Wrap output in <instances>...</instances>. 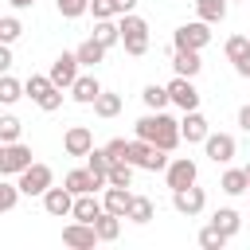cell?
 <instances>
[{"mask_svg":"<svg viewBox=\"0 0 250 250\" xmlns=\"http://www.w3.org/2000/svg\"><path fill=\"white\" fill-rule=\"evenodd\" d=\"M55 8H59L62 20H78V16L90 12V0H55Z\"/></svg>","mask_w":250,"mask_h":250,"instance_id":"cell-38","label":"cell"},{"mask_svg":"<svg viewBox=\"0 0 250 250\" xmlns=\"http://www.w3.org/2000/svg\"><path fill=\"white\" fill-rule=\"evenodd\" d=\"M0 176H8V145L0 141Z\"/></svg>","mask_w":250,"mask_h":250,"instance_id":"cell-47","label":"cell"},{"mask_svg":"<svg viewBox=\"0 0 250 250\" xmlns=\"http://www.w3.org/2000/svg\"><path fill=\"white\" fill-rule=\"evenodd\" d=\"M227 242H230V238H227V234H223V230H215V227H211V223H207V227H203V230H199V246H203V250H223V246H227Z\"/></svg>","mask_w":250,"mask_h":250,"instance_id":"cell-37","label":"cell"},{"mask_svg":"<svg viewBox=\"0 0 250 250\" xmlns=\"http://www.w3.org/2000/svg\"><path fill=\"white\" fill-rule=\"evenodd\" d=\"M172 70H176V74H184V78H195V74L203 70L199 51H172Z\"/></svg>","mask_w":250,"mask_h":250,"instance_id":"cell-19","label":"cell"},{"mask_svg":"<svg viewBox=\"0 0 250 250\" xmlns=\"http://www.w3.org/2000/svg\"><path fill=\"white\" fill-rule=\"evenodd\" d=\"M94 39L109 51V47H117L121 43V27H117V20H98L94 23Z\"/></svg>","mask_w":250,"mask_h":250,"instance_id":"cell-24","label":"cell"},{"mask_svg":"<svg viewBox=\"0 0 250 250\" xmlns=\"http://www.w3.org/2000/svg\"><path fill=\"white\" fill-rule=\"evenodd\" d=\"M207 43H211V23H203V20L180 23L172 31V51H203Z\"/></svg>","mask_w":250,"mask_h":250,"instance_id":"cell-4","label":"cell"},{"mask_svg":"<svg viewBox=\"0 0 250 250\" xmlns=\"http://www.w3.org/2000/svg\"><path fill=\"white\" fill-rule=\"evenodd\" d=\"M250 47V35H230L227 43H223V51H227V59H238L242 51Z\"/></svg>","mask_w":250,"mask_h":250,"instance_id":"cell-40","label":"cell"},{"mask_svg":"<svg viewBox=\"0 0 250 250\" xmlns=\"http://www.w3.org/2000/svg\"><path fill=\"white\" fill-rule=\"evenodd\" d=\"M172 207H176L180 215H188V219H191V215H199V211L207 207V191H203V188H195V184L176 188V191H172Z\"/></svg>","mask_w":250,"mask_h":250,"instance_id":"cell-10","label":"cell"},{"mask_svg":"<svg viewBox=\"0 0 250 250\" xmlns=\"http://www.w3.org/2000/svg\"><path fill=\"white\" fill-rule=\"evenodd\" d=\"M8 4H12V8H16V12H23V8H31V4H35V0H8Z\"/></svg>","mask_w":250,"mask_h":250,"instance_id":"cell-48","label":"cell"},{"mask_svg":"<svg viewBox=\"0 0 250 250\" xmlns=\"http://www.w3.org/2000/svg\"><path fill=\"white\" fill-rule=\"evenodd\" d=\"M16 184H20V191H23V195H39V199H43V191L55 184V172H51L47 164L31 160V164L20 172V180H16Z\"/></svg>","mask_w":250,"mask_h":250,"instance_id":"cell-5","label":"cell"},{"mask_svg":"<svg viewBox=\"0 0 250 250\" xmlns=\"http://www.w3.org/2000/svg\"><path fill=\"white\" fill-rule=\"evenodd\" d=\"M113 4H117V16H125V12L137 8V0H113Z\"/></svg>","mask_w":250,"mask_h":250,"instance_id":"cell-46","label":"cell"},{"mask_svg":"<svg viewBox=\"0 0 250 250\" xmlns=\"http://www.w3.org/2000/svg\"><path fill=\"white\" fill-rule=\"evenodd\" d=\"M94 113H98V117H117V113H121V94L102 90V94L94 98Z\"/></svg>","mask_w":250,"mask_h":250,"instance_id":"cell-28","label":"cell"},{"mask_svg":"<svg viewBox=\"0 0 250 250\" xmlns=\"http://www.w3.org/2000/svg\"><path fill=\"white\" fill-rule=\"evenodd\" d=\"M35 105H39L43 113H55V109H62V90H59V86H51V90H47V94H43Z\"/></svg>","mask_w":250,"mask_h":250,"instance_id":"cell-39","label":"cell"},{"mask_svg":"<svg viewBox=\"0 0 250 250\" xmlns=\"http://www.w3.org/2000/svg\"><path fill=\"white\" fill-rule=\"evenodd\" d=\"M141 102H145L148 109H168V105H172V98H168V86H156V82H148V86L141 90Z\"/></svg>","mask_w":250,"mask_h":250,"instance_id":"cell-27","label":"cell"},{"mask_svg":"<svg viewBox=\"0 0 250 250\" xmlns=\"http://www.w3.org/2000/svg\"><path fill=\"white\" fill-rule=\"evenodd\" d=\"M246 180H250V164H246Z\"/></svg>","mask_w":250,"mask_h":250,"instance_id":"cell-49","label":"cell"},{"mask_svg":"<svg viewBox=\"0 0 250 250\" xmlns=\"http://www.w3.org/2000/svg\"><path fill=\"white\" fill-rule=\"evenodd\" d=\"M105 156H109V160H125V156H129V141H125V137L105 141Z\"/></svg>","mask_w":250,"mask_h":250,"instance_id":"cell-41","label":"cell"},{"mask_svg":"<svg viewBox=\"0 0 250 250\" xmlns=\"http://www.w3.org/2000/svg\"><path fill=\"white\" fill-rule=\"evenodd\" d=\"M62 188H70L74 195H86V191H102V188H105V180H98L90 168H74V172H66V176H62Z\"/></svg>","mask_w":250,"mask_h":250,"instance_id":"cell-15","label":"cell"},{"mask_svg":"<svg viewBox=\"0 0 250 250\" xmlns=\"http://www.w3.org/2000/svg\"><path fill=\"white\" fill-rule=\"evenodd\" d=\"M133 168H145V172H164L168 168V152L164 148H156L152 141H141V137H133L129 141V156H125Z\"/></svg>","mask_w":250,"mask_h":250,"instance_id":"cell-3","label":"cell"},{"mask_svg":"<svg viewBox=\"0 0 250 250\" xmlns=\"http://www.w3.org/2000/svg\"><path fill=\"white\" fill-rule=\"evenodd\" d=\"M23 98V82L12 74H0V105H16Z\"/></svg>","mask_w":250,"mask_h":250,"instance_id":"cell-31","label":"cell"},{"mask_svg":"<svg viewBox=\"0 0 250 250\" xmlns=\"http://www.w3.org/2000/svg\"><path fill=\"white\" fill-rule=\"evenodd\" d=\"M129 203H133V191L129 188H117V184H105L102 188V207L109 211V215H129Z\"/></svg>","mask_w":250,"mask_h":250,"instance_id":"cell-16","label":"cell"},{"mask_svg":"<svg viewBox=\"0 0 250 250\" xmlns=\"http://www.w3.org/2000/svg\"><path fill=\"white\" fill-rule=\"evenodd\" d=\"M164 180H168V188L176 191V188H188V184H195V180H199V168H195V160H191V156H176V160H168V168H164Z\"/></svg>","mask_w":250,"mask_h":250,"instance_id":"cell-9","label":"cell"},{"mask_svg":"<svg viewBox=\"0 0 250 250\" xmlns=\"http://www.w3.org/2000/svg\"><path fill=\"white\" fill-rule=\"evenodd\" d=\"M105 184H117V188H133V164H129V160H109Z\"/></svg>","mask_w":250,"mask_h":250,"instance_id":"cell-29","label":"cell"},{"mask_svg":"<svg viewBox=\"0 0 250 250\" xmlns=\"http://www.w3.org/2000/svg\"><path fill=\"white\" fill-rule=\"evenodd\" d=\"M27 164H31V148L23 141H12L8 145V176H20Z\"/></svg>","mask_w":250,"mask_h":250,"instance_id":"cell-22","label":"cell"},{"mask_svg":"<svg viewBox=\"0 0 250 250\" xmlns=\"http://www.w3.org/2000/svg\"><path fill=\"white\" fill-rule=\"evenodd\" d=\"M129 223H137V227H145L148 219H152V199L148 195H133V203H129V215H125Z\"/></svg>","mask_w":250,"mask_h":250,"instance_id":"cell-30","label":"cell"},{"mask_svg":"<svg viewBox=\"0 0 250 250\" xmlns=\"http://www.w3.org/2000/svg\"><path fill=\"white\" fill-rule=\"evenodd\" d=\"M74 55H78V62H82V66H98V62L105 59V47H102V43L90 35L86 43H78V51H74Z\"/></svg>","mask_w":250,"mask_h":250,"instance_id":"cell-26","label":"cell"},{"mask_svg":"<svg viewBox=\"0 0 250 250\" xmlns=\"http://www.w3.org/2000/svg\"><path fill=\"white\" fill-rule=\"evenodd\" d=\"M90 12H94V20H113L117 16V4L113 0H90Z\"/></svg>","mask_w":250,"mask_h":250,"instance_id":"cell-42","label":"cell"},{"mask_svg":"<svg viewBox=\"0 0 250 250\" xmlns=\"http://www.w3.org/2000/svg\"><path fill=\"white\" fill-rule=\"evenodd\" d=\"M102 94V82L94 78V74H78L74 78V86H70V98L78 102V105H94V98Z\"/></svg>","mask_w":250,"mask_h":250,"instance_id":"cell-18","label":"cell"},{"mask_svg":"<svg viewBox=\"0 0 250 250\" xmlns=\"http://www.w3.org/2000/svg\"><path fill=\"white\" fill-rule=\"evenodd\" d=\"M105 207H102V199H98V191H86V195H74V207H70V219H78V223H94L98 215H102Z\"/></svg>","mask_w":250,"mask_h":250,"instance_id":"cell-17","label":"cell"},{"mask_svg":"<svg viewBox=\"0 0 250 250\" xmlns=\"http://www.w3.org/2000/svg\"><path fill=\"white\" fill-rule=\"evenodd\" d=\"M203 152H207V160H211V164H230V160H234V152H238V141H234L230 133H207Z\"/></svg>","mask_w":250,"mask_h":250,"instance_id":"cell-6","label":"cell"},{"mask_svg":"<svg viewBox=\"0 0 250 250\" xmlns=\"http://www.w3.org/2000/svg\"><path fill=\"white\" fill-rule=\"evenodd\" d=\"M12 70V43H0V74Z\"/></svg>","mask_w":250,"mask_h":250,"instance_id":"cell-44","label":"cell"},{"mask_svg":"<svg viewBox=\"0 0 250 250\" xmlns=\"http://www.w3.org/2000/svg\"><path fill=\"white\" fill-rule=\"evenodd\" d=\"M70 207H74V191H70V188H55V184H51V188L43 191V211H47L51 219H66Z\"/></svg>","mask_w":250,"mask_h":250,"instance_id":"cell-13","label":"cell"},{"mask_svg":"<svg viewBox=\"0 0 250 250\" xmlns=\"http://www.w3.org/2000/svg\"><path fill=\"white\" fill-rule=\"evenodd\" d=\"M230 62H234V74H238V78H250V47H246L238 59H230Z\"/></svg>","mask_w":250,"mask_h":250,"instance_id":"cell-43","label":"cell"},{"mask_svg":"<svg viewBox=\"0 0 250 250\" xmlns=\"http://www.w3.org/2000/svg\"><path fill=\"white\" fill-rule=\"evenodd\" d=\"M62 242H66V246H74V250H94L102 238H98L94 223H78V219H74V223H66V227H62Z\"/></svg>","mask_w":250,"mask_h":250,"instance_id":"cell-11","label":"cell"},{"mask_svg":"<svg viewBox=\"0 0 250 250\" xmlns=\"http://www.w3.org/2000/svg\"><path fill=\"white\" fill-rule=\"evenodd\" d=\"M20 195H23V191H20V184H8V180L0 176V215H8V211L20 203Z\"/></svg>","mask_w":250,"mask_h":250,"instance_id":"cell-34","label":"cell"},{"mask_svg":"<svg viewBox=\"0 0 250 250\" xmlns=\"http://www.w3.org/2000/svg\"><path fill=\"white\" fill-rule=\"evenodd\" d=\"M86 168H90L98 180H105V172H109V156H105V148H90V152H86Z\"/></svg>","mask_w":250,"mask_h":250,"instance_id":"cell-36","label":"cell"},{"mask_svg":"<svg viewBox=\"0 0 250 250\" xmlns=\"http://www.w3.org/2000/svg\"><path fill=\"white\" fill-rule=\"evenodd\" d=\"M211 227H215V230H223L227 238H234V234H238V227H242V215H238L234 207H219V211L211 215Z\"/></svg>","mask_w":250,"mask_h":250,"instance_id":"cell-20","label":"cell"},{"mask_svg":"<svg viewBox=\"0 0 250 250\" xmlns=\"http://www.w3.org/2000/svg\"><path fill=\"white\" fill-rule=\"evenodd\" d=\"M219 188H223L227 195H242V191H250L246 168H227V172H223V180H219Z\"/></svg>","mask_w":250,"mask_h":250,"instance_id":"cell-23","label":"cell"},{"mask_svg":"<svg viewBox=\"0 0 250 250\" xmlns=\"http://www.w3.org/2000/svg\"><path fill=\"white\" fill-rule=\"evenodd\" d=\"M238 125H242V129H246V133H250V102H246V105H242V109H238Z\"/></svg>","mask_w":250,"mask_h":250,"instance_id":"cell-45","label":"cell"},{"mask_svg":"<svg viewBox=\"0 0 250 250\" xmlns=\"http://www.w3.org/2000/svg\"><path fill=\"white\" fill-rule=\"evenodd\" d=\"M78 66H82V62H78V55H74V51H62V55L51 62V70H47V74H51V82H55L59 90H70V86H74V78H78Z\"/></svg>","mask_w":250,"mask_h":250,"instance_id":"cell-7","label":"cell"},{"mask_svg":"<svg viewBox=\"0 0 250 250\" xmlns=\"http://www.w3.org/2000/svg\"><path fill=\"white\" fill-rule=\"evenodd\" d=\"M137 137H141V141H152V145L164 148V152H172V148L180 145V121H176L172 113H164V109H148V113L137 121Z\"/></svg>","mask_w":250,"mask_h":250,"instance_id":"cell-1","label":"cell"},{"mask_svg":"<svg viewBox=\"0 0 250 250\" xmlns=\"http://www.w3.org/2000/svg\"><path fill=\"white\" fill-rule=\"evenodd\" d=\"M168 98H172V105H180L184 113H188V109H199V90H195V78L176 74V78L168 82Z\"/></svg>","mask_w":250,"mask_h":250,"instance_id":"cell-8","label":"cell"},{"mask_svg":"<svg viewBox=\"0 0 250 250\" xmlns=\"http://www.w3.org/2000/svg\"><path fill=\"white\" fill-rule=\"evenodd\" d=\"M94 230H98V238H102V242H113V238L121 234V215H109V211H102V215L94 219Z\"/></svg>","mask_w":250,"mask_h":250,"instance_id":"cell-25","label":"cell"},{"mask_svg":"<svg viewBox=\"0 0 250 250\" xmlns=\"http://www.w3.org/2000/svg\"><path fill=\"white\" fill-rule=\"evenodd\" d=\"M20 35H23L20 16H0V43H16Z\"/></svg>","mask_w":250,"mask_h":250,"instance_id":"cell-35","label":"cell"},{"mask_svg":"<svg viewBox=\"0 0 250 250\" xmlns=\"http://www.w3.org/2000/svg\"><path fill=\"white\" fill-rule=\"evenodd\" d=\"M207 133H211V125H207V117H203L199 109H188V113L180 117V141H188V145H203Z\"/></svg>","mask_w":250,"mask_h":250,"instance_id":"cell-12","label":"cell"},{"mask_svg":"<svg viewBox=\"0 0 250 250\" xmlns=\"http://www.w3.org/2000/svg\"><path fill=\"white\" fill-rule=\"evenodd\" d=\"M117 27H121V47H125V55L141 59V55L148 51V23H145L137 12H125V16L117 20Z\"/></svg>","mask_w":250,"mask_h":250,"instance_id":"cell-2","label":"cell"},{"mask_svg":"<svg viewBox=\"0 0 250 250\" xmlns=\"http://www.w3.org/2000/svg\"><path fill=\"white\" fill-rule=\"evenodd\" d=\"M55 82H51V74H27V82H23V94L31 98V102H39L47 90H51Z\"/></svg>","mask_w":250,"mask_h":250,"instance_id":"cell-32","label":"cell"},{"mask_svg":"<svg viewBox=\"0 0 250 250\" xmlns=\"http://www.w3.org/2000/svg\"><path fill=\"white\" fill-rule=\"evenodd\" d=\"M227 4L230 0H195V16L203 23H223L227 20Z\"/></svg>","mask_w":250,"mask_h":250,"instance_id":"cell-21","label":"cell"},{"mask_svg":"<svg viewBox=\"0 0 250 250\" xmlns=\"http://www.w3.org/2000/svg\"><path fill=\"white\" fill-rule=\"evenodd\" d=\"M94 148V133L86 129V125H70L66 133H62V152L66 156H86Z\"/></svg>","mask_w":250,"mask_h":250,"instance_id":"cell-14","label":"cell"},{"mask_svg":"<svg viewBox=\"0 0 250 250\" xmlns=\"http://www.w3.org/2000/svg\"><path fill=\"white\" fill-rule=\"evenodd\" d=\"M20 133H23V121H20L16 113H4V117H0V141L12 145V141H20Z\"/></svg>","mask_w":250,"mask_h":250,"instance_id":"cell-33","label":"cell"}]
</instances>
